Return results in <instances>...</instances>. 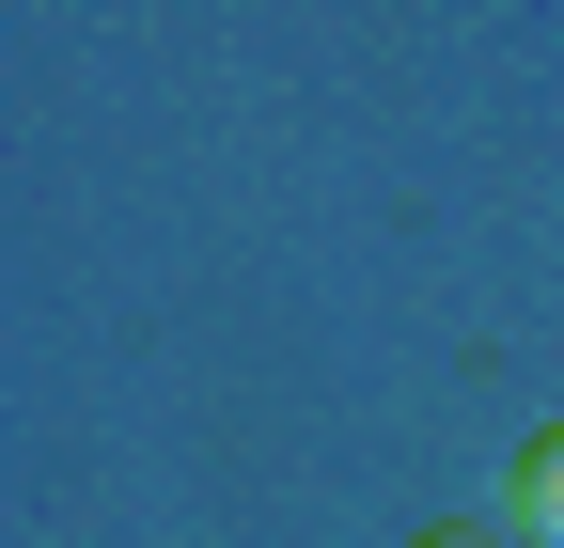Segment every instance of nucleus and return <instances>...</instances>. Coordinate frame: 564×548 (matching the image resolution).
<instances>
[{"instance_id": "f257e3e1", "label": "nucleus", "mask_w": 564, "mask_h": 548, "mask_svg": "<svg viewBox=\"0 0 564 548\" xmlns=\"http://www.w3.org/2000/svg\"><path fill=\"white\" fill-rule=\"evenodd\" d=\"M518 533H533V548H564V424H533V439H518Z\"/></svg>"}, {"instance_id": "f03ea898", "label": "nucleus", "mask_w": 564, "mask_h": 548, "mask_svg": "<svg viewBox=\"0 0 564 548\" xmlns=\"http://www.w3.org/2000/svg\"><path fill=\"white\" fill-rule=\"evenodd\" d=\"M408 548H502V533H408Z\"/></svg>"}]
</instances>
